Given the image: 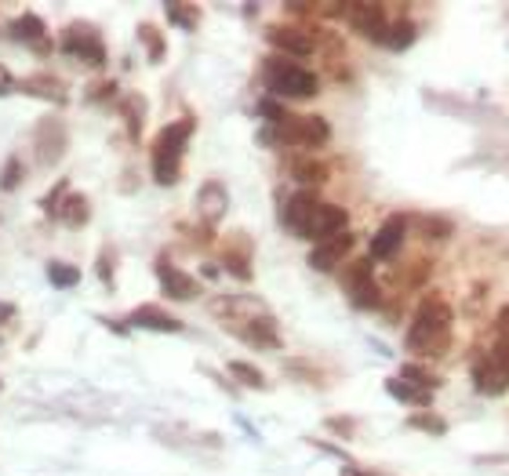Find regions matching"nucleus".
Listing matches in <instances>:
<instances>
[{
  "label": "nucleus",
  "instance_id": "nucleus-1",
  "mask_svg": "<svg viewBox=\"0 0 509 476\" xmlns=\"http://www.w3.org/2000/svg\"><path fill=\"white\" fill-rule=\"evenodd\" d=\"M451 324H455V313H451V305L440 295H426L419 302L415 324L408 328V349H415L422 356H440L447 349Z\"/></svg>",
  "mask_w": 509,
  "mask_h": 476
},
{
  "label": "nucleus",
  "instance_id": "nucleus-2",
  "mask_svg": "<svg viewBox=\"0 0 509 476\" xmlns=\"http://www.w3.org/2000/svg\"><path fill=\"white\" fill-rule=\"evenodd\" d=\"M197 131V121L193 117H179L172 124H164L153 138V182L157 186H175L179 175H182V153L190 146Z\"/></svg>",
  "mask_w": 509,
  "mask_h": 476
},
{
  "label": "nucleus",
  "instance_id": "nucleus-3",
  "mask_svg": "<svg viewBox=\"0 0 509 476\" xmlns=\"http://www.w3.org/2000/svg\"><path fill=\"white\" fill-rule=\"evenodd\" d=\"M273 146H299V149H320L331 138V128L324 117L317 113H288L280 124H269V131L262 135Z\"/></svg>",
  "mask_w": 509,
  "mask_h": 476
},
{
  "label": "nucleus",
  "instance_id": "nucleus-4",
  "mask_svg": "<svg viewBox=\"0 0 509 476\" xmlns=\"http://www.w3.org/2000/svg\"><path fill=\"white\" fill-rule=\"evenodd\" d=\"M266 88L280 98H313L320 91V80L313 70H306L292 59H269L266 63Z\"/></svg>",
  "mask_w": 509,
  "mask_h": 476
},
{
  "label": "nucleus",
  "instance_id": "nucleus-5",
  "mask_svg": "<svg viewBox=\"0 0 509 476\" xmlns=\"http://www.w3.org/2000/svg\"><path fill=\"white\" fill-rule=\"evenodd\" d=\"M63 51L84 66H106V40L91 22H70L59 37Z\"/></svg>",
  "mask_w": 509,
  "mask_h": 476
},
{
  "label": "nucleus",
  "instance_id": "nucleus-6",
  "mask_svg": "<svg viewBox=\"0 0 509 476\" xmlns=\"http://www.w3.org/2000/svg\"><path fill=\"white\" fill-rule=\"evenodd\" d=\"M473 386L484 397H502L509 389V346L498 342L491 353H484L473 363Z\"/></svg>",
  "mask_w": 509,
  "mask_h": 476
},
{
  "label": "nucleus",
  "instance_id": "nucleus-7",
  "mask_svg": "<svg viewBox=\"0 0 509 476\" xmlns=\"http://www.w3.org/2000/svg\"><path fill=\"white\" fill-rule=\"evenodd\" d=\"M66 146H70V135H66L63 117L47 113V117H40V121H37V128H33V153H37V164L55 168V164L63 161Z\"/></svg>",
  "mask_w": 509,
  "mask_h": 476
},
{
  "label": "nucleus",
  "instance_id": "nucleus-8",
  "mask_svg": "<svg viewBox=\"0 0 509 476\" xmlns=\"http://www.w3.org/2000/svg\"><path fill=\"white\" fill-rule=\"evenodd\" d=\"M211 313L225 328H241V324H251L259 316H269V305L255 295H225V298H215L211 302Z\"/></svg>",
  "mask_w": 509,
  "mask_h": 476
},
{
  "label": "nucleus",
  "instance_id": "nucleus-9",
  "mask_svg": "<svg viewBox=\"0 0 509 476\" xmlns=\"http://www.w3.org/2000/svg\"><path fill=\"white\" fill-rule=\"evenodd\" d=\"M343 233H350V215H346V207H338V204H327V200H320V207L310 215V222H306V230H302V237L306 240H331V237H343Z\"/></svg>",
  "mask_w": 509,
  "mask_h": 476
},
{
  "label": "nucleus",
  "instance_id": "nucleus-10",
  "mask_svg": "<svg viewBox=\"0 0 509 476\" xmlns=\"http://www.w3.org/2000/svg\"><path fill=\"white\" fill-rule=\"evenodd\" d=\"M153 270H157V277H160V291H164L167 298H175V302H190V298H197V295H200V280H197V277H190L186 270H179L167 255H160V258L153 262Z\"/></svg>",
  "mask_w": 509,
  "mask_h": 476
},
{
  "label": "nucleus",
  "instance_id": "nucleus-11",
  "mask_svg": "<svg viewBox=\"0 0 509 476\" xmlns=\"http://www.w3.org/2000/svg\"><path fill=\"white\" fill-rule=\"evenodd\" d=\"M346 295L357 309H378L382 305V291L371 277V258L368 262H357V266L346 273Z\"/></svg>",
  "mask_w": 509,
  "mask_h": 476
},
{
  "label": "nucleus",
  "instance_id": "nucleus-12",
  "mask_svg": "<svg viewBox=\"0 0 509 476\" xmlns=\"http://www.w3.org/2000/svg\"><path fill=\"white\" fill-rule=\"evenodd\" d=\"M266 40L276 47V51H284V55H295V59H306L317 51V37L306 29V26H276L266 33Z\"/></svg>",
  "mask_w": 509,
  "mask_h": 476
},
{
  "label": "nucleus",
  "instance_id": "nucleus-13",
  "mask_svg": "<svg viewBox=\"0 0 509 476\" xmlns=\"http://www.w3.org/2000/svg\"><path fill=\"white\" fill-rule=\"evenodd\" d=\"M404 233H408V219H404V215L386 219V222L378 226V233L371 237L368 258H371V262H386V258H393V255L401 251V244H404Z\"/></svg>",
  "mask_w": 509,
  "mask_h": 476
},
{
  "label": "nucleus",
  "instance_id": "nucleus-14",
  "mask_svg": "<svg viewBox=\"0 0 509 476\" xmlns=\"http://www.w3.org/2000/svg\"><path fill=\"white\" fill-rule=\"evenodd\" d=\"M317 207H320L317 189H299V193H292L284 200V207H280V222L288 226V233L302 237V230H306V222H310V215H313Z\"/></svg>",
  "mask_w": 509,
  "mask_h": 476
},
{
  "label": "nucleus",
  "instance_id": "nucleus-15",
  "mask_svg": "<svg viewBox=\"0 0 509 476\" xmlns=\"http://www.w3.org/2000/svg\"><path fill=\"white\" fill-rule=\"evenodd\" d=\"M8 40H15V44H26V47L40 51V55H47V51H51V40H47V26H44V19H40V15H33V12L19 15L15 22H8Z\"/></svg>",
  "mask_w": 509,
  "mask_h": 476
},
{
  "label": "nucleus",
  "instance_id": "nucleus-16",
  "mask_svg": "<svg viewBox=\"0 0 509 476\" xmlns=\"http://www.w3.org/2000/svg\"><path fill=\"white\" fill-rule=\"evenodd\" d=\"M225 207H230V193H225V186H222L218 179H208V182L197 189V211H200V219H204L208 230L222 222Z\"/></svg>",
  "mask_w": 509,
  "mask_h": 476
},
{
  "label": "nucleus",
  "instance_id": "nucleus-17",
  "mask_svg": "<svg viewBox=\"0 0 509 476\" xmlns=\"http://www.w3.org/2000/svg\"><path fill=\"white\" fill-rule=\"evenodd\" d=\"M128 328H146V331H160V335H179L182 321L172 316L160 305H139L135 313H128Z\"/></svg>",
  "mask_w": 509,
  "mask_h": 476
},
{
  "label": "nucleus",
  "instance_id": "nucleus-18",
  "mask_svg": "<svg viewBox=\"0 0 509 476\" xmlns=\"http://www.w3.org/2000/svg\"><path fill=\"white\" fill-rule=\"evenodd\" d=\"M346 19H350V26L361 33V37H368V40H375L378 44V37H382V29H386V8L382 4H346Z\"/></svg>",
  "mask_w": 509,
  "mask_h": 476
},
{
  "label": "nucleus",
  "instance_id": "nucleus-19",
  "mask_svg": "<svg viewBox=\"0 0 509 476\" xmlns=\"http://www.w3.org/2000/svg\"><path fill=\"white\" fill-rule=\"evenodd\" d=\"M353 247V233H343V237H331V240H320L313 251H310V266L320 270V273H331L338 262H343Z\"/></svg>",
  "mask_w": 509,
  "mask_h": 476
},
{
  "label": "nucleus",
  "instance_id": "nucleus-20",
  "mask_svg": "<svg viewBox=\"0 0 509 476\" xmlns=\"http://www.w3.org/2000/svg\"><path fill=\"white\" fill-rule=\"evenodd\" d=\"M19 91L30 95V98H44L51 105H66V98H70L66 84L59 77H51V73H33V77L19 80Z\"/></svg>",
  "mask_w": 509,
  "mask_h": 476
},
{
  "label": "nucleus",
  "instance_id": "nucleus-21",
  "mask_svg": "<svg viewBox=\"0 0 509 476\" xmlns=\"http://www.w3.org/2000/svg\"><path fill=\"white\" fill-rule=\"evenodd\" d=\"M237 338L251 342L255 349H280V331H276V316H259L251 324H241V328H230Z\"/></svg>",
  "mask_w": 509,
  "mask_h": 476
},
{
  "label": "nucleus",
  "instance_id": "nucleus-22",
  "mask_svg": "<svg viewBox=\"0 0 509 476\" xmlns=\"http://www.w3.org/2000/svg\"><path fill=\"white\" fill-rule=\"evenodd\" d=\"M415 37H419V29H415L411 19H389L386 29H382V37H378V44L389 47V51H404V47L415 44Z\"/></svg>",
  "mask_w": 509,
  "mask_h": 476
},
{
  "label": "nucleus",
  "instance_id": "nucleus-23",
  "mask_svg": "<svg viewBox=\"0 0 509 476\" xmlns=\"http://www.w3.org/2000/svg\"><path fill=\"white\" fill-rule=\"evenodd\" d=\"M386 393L389 397H397V400H404V404H411V407H429L433 404V393L429 389H422V386H415V382H408V379H386Z\"/></svg>",
  "mask_w": 509,
  "mask_h": 476
},
{
  "label": "nucleus",
  "instance_id": "nucleus-24",
  "mask_svg": "<svg viewBox=\"0 0 509 476\" xmlns=\"http://www.w3.org/2000/svg\"><path fill=\"white\" fill-rule=\"evenodd\" d=\"M59 219H63L66 226H88V219H91L88 196H84V193H70V196L63 200V207H59Z\"/></svg>",
  "mask_w": 509,
  "mask_h": 476
},
{
  "label": "nucleus",
  "instance_id": "nucleus-25",
  "mask_svg": "<svg viewBox=\"0 0 509 476\" xmlns=\"http://www.w3.org/2000/svg\"><path fill=\"white\" fill-rule=\"evenodd\" d=\"M230 375L237 379V386H248V389H266L269 386V379L248 360H230Z\"/></svg>",
  "mask_w": 509,
  "mask_h": 476
},
{
  "label": "nucleus",
  "instance_id": "nucleus-26",
  "mask_svg": "<svg viewBox=\"0 0 509 476\" xmlns=\"http://www.w3.org/2000/svg\"><path fill=\"white\" fill-rule=\"evenodd\" d=\"M47 284L51 288H77L81 284V270L70 266V262H47Z\"/></svg>",
  "mask_w": 509,
  "mask_h": 476
},
{
  "label": "nucleus",
  "instance_id": "nucleus-27",
  "mask_svg": "<svg viewBox=\"0 0 509 476\" xmlns=\"http://www.w3.org/2000/svg\"><path fill=\"white\" fill-rule=\"evenodd\" d=\"M139 40L146 44V51H149V63H153V66H157V63H164V55H167V44H164L160 29H153V22H139Z\"/></svg>",
  "mask_w": 509,
  "mask_h": 476
},
{
  "label": "nucleus",
  "instance_id": "nucleus-28",
  "mask_svg": "<svg viewBox=\"0 0 509 476\" xmlns=\"http://www.w3.org/2000/svg\"><path fill=\"white\" fill-rule=\"evenodd\" d=\"M164 15H167V22L179 26V29H197V22H200V8L197 4H167Z\"/></svg>",
  "mask_w": 509,
  "mask_h": 476
},
{
  "label": "nucleus",
  "instance_id": "nucleus-29",
  "mask_svg": "<svg viewBox=\"0 0 509 476\" xmlns=\"http://www.w3.org/2000/svg\"><path fill=\"white\" fill-rule=\"evenodd\" d=\"M124 117H128L131 138H142V121H146V98L142 95H128L124 98Z\"/></svg>",
  "mask_w": 509,
  "mask_h": 476
},
{
  "label": "nucleus",
  "instance_id": "nucleus-30",
  "mask_svg": "<svg viewBox=\"0 0 509 476\" xmlns=\"http://www.w3.org/2000/svg\"><path fill=\"white\" fill-rule=\"evenodd\" d=\"M222 266L230 270L237 280H251V258L244 251H237V247H225L222 251Z\"/></svg>",
  "mask_w": 509,
  "mask_h": 476
},
{
  "label": "nucleus",
  "instance_id": "nucleus-31",
  "mask_svg": "<svg viewBox=\"0 0 509 476\" xmlns=\"http://www.w3.org/2000/svg\"><path fill=\"white\" fill-rule=\"evenodd\" d=\"M295 179H299L306 189H313V186H320V182L327 179V168L317 164V161H295Z\"/></svg>",
  "mask_w": 509,
  "mask_h": 476
},
{
  "label": "nucleus",
  "instance_id": "nucleus-32",
  "mask_svg": "<svg viewBox=\"0 0 509 476\" xmlns=\"http://www.w3.org/2000/svg\"><path fill=\"white\" fill-rule=\"evenodd\" d=\"M66 196H70V182H66V179H63V182H55V189L40 200L44 215H47V219H59V207H63V200H66Z\"/></svg>",
  "mask_w": 509,
  "mask_h": 476
},
{
  "label": "nucleus",
  "instance_id": "nucleus-33",
  "mask_svg": "<svg viewBox=\"0 0 509 476\" xmlns=\"http://www.w3.org/2000/svg\"><path fill=\"white\" fill-rule=\"evenodd\" d=\"M408 426H411V430H426V433L440 437V433L447 430V422H444L440 414H433V411H422V414H411V418H408Z\"/></svg>",
  "mask_w": 509,
  "mask_h": 476
},
{
  "label": "nucleus",
  "instance_id": "nucleus-34",
  "mask_svg": "<svg viewBox=\"0 0 509 476\" xmlns=\"http://www.w3.org/2000/svg\"><path fill=\"white\" fill-rule=\"evenodd\" d=\"M19 186H22V161H19V156H8L4 171H0V189H4V193H15Z\"/></svg>",
  "mask_w": 509,
  "mask_h": 476
},
{
  "label": "nucleus",
  "instance_id": "nucleus-35",
  "mask_svg": "<svg viewBox=\"0 0 509 476\" xmlns=\"http://www.w3.org/2000/svg\"><path fill=\"white\" fill-rule=\"evenodd\" d=\"M401 379H408V382H415V386H422V389H429V393L440 386L437 379H429V372H422L419 363H404V367H401Z\"/></svg>",
  "mask_w": 509,
  "mask_h": 476
},
{
  "label": "nucleus",
  "instance_id": "nucleus-36",
  "mask_svg": "<svg viewBox=\"0 0 509 476\" xmlns=\"http://www.w3.org/2000/svg\"><path fill=\"white\" fill-rule=\"evenodd\" d=\"M422 226H426V237H433V240H447L451 233H455V226H451L447 219H433V215H426Z\"/></svg>",
  "mask_w": 509,
  "mask_h": 476
},
{
  "label": "nucleus",
  "instance_id": "nucleus-37",
  "mask_svg": "<svg viewBox=\"0 0 509 476\" xmlns=\"http://www.w3.org/2000/svg\"><path fill=\"white\" fill-rule=\"evenodd\" d=\"M259 113H262L269 124H280V121L288 117V110H284V105H280V102H273V98H262V102H259Z\"/></svg>",
  "mask_w": 509,
  "mask_h": 476
},
{
  "label": "nucleus",
  "instance_id": "nucleus-38",
  "mask_svg": "<svg viewBox=\"0 0 509 476\" xmlns=\"http://www.w3.org/2000/svg\"><path fill=\"white\" fill-rule=\"evenodd\" d=\"M98 277H102V284H113V251L109 247L98 255Z\"/></svg>",
  "mask_w": 509,
  "mask_h": 476
},
{
  "label": "nucleus",
  "instance_id": "nucleus-39",
  "mask_svg": "<svg viewBox=\"0 0 509 476\" xmlns=\"http://www.w3.org/2000/svg\"><path fill=\"white\" fill-rule=\"evenodd\" d=\"M327 430H338V437H353L357 422L353 418H327Z\"/></svg>",
  "mask_w": 509,
  "mask_h": 476
},
{
  "label": "nucleus",
  "instance_id": "nucleus-40",
  "mask_svg": "<svg viewBox=\"0 0 509 476\" xmlns=\"http://www.w3.org/2000/svg\"><path fill=\"white\" fill-rule=\"evenodd\" d=\"M12 91H19V80L12 77L8 66H0V95H12Z\"/></svg>",
  "mask_w": 509,
  "mask_h": 476
},
{
  "label": "nucleus",
  "instance_id": "nucleus-41",
  "mask_svg": "<svg viewBox=\"0 0 509 476\" xmlns=\"http://www.w3.org/2000/svg\"><path fill=\"white\" fill-rule=\"evenodd\" d=\"M495 328H498V338L509 346V305H502V309H498V321H495Z\"/></svg>",
  "mask_w": 509,
  "mask_h": 476
},
{
  "label": "nucleus",
  "instance_id": "nucleus-42",
  "mask_svg": "<svg viewBox=\"0 0 509 476\" xmlns=\"http://www.w3.org/2000/svg\"><path fill=\"white\" fill-rule=\"evenodd\" d=\"M12 316H15V305L12 302H0V324H8Z\"/></svg>",
  "mask_w": 509,
  "mask_h": 476
},
{
  "label": "nucleus",
  "instance_id": "nucleus-43",
  "mask_svg": "<svg viewBox=\"0 0 509 476\" xmlns=\"http://www.w3.org/2000/svg\"><path fill=\"white\" fill-rule=\"evenodd\" d=\"M0 386H4V382H0Z\"/></svg>",
  "mask_w": 509,
  "mask_h": 476
}]
</instances>
